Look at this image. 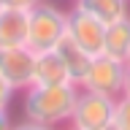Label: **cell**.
I'll list each match as a JSON object with an SVG mask.
<instances>
[{
    "label": "cell",
    "mask_w": 130,
    "mask_h": 130,
    "mask_svg": "<svg viewBox=\"0 0 130 130\" xmlns=\"http://www.w3.org/2000/svg\"><path fill=\"white\" fill-rule=\"evenodd\" d=\"M79 98V84L65 81V84H30L22 98V117L46 127L71 125V114Z\"/></svg>",
    "instance_id": "cell-1"
},
{
    "label": "cell",
    "mask_w": 130,
    "mask_h": 130,
    "mask_svg": "<svg viewBox=\"0 0 130 130\" xmlns=\"http://www.w3.org/2000/svg\"><path fill=\"white\" fill-rule=\"evenodd\" d=\"M65 30H68V14L62 8L41 0L27 11V46L32 52L54 49Z\"/></svg>",
    "instance_id": "cell-2"
},
{
    "label": "cell",
    "mask_w": 130,
    "mask_h": 130,
    "mask_svg": "<svg viewBox=\"0 0 130 130\" xmlns=\"http://www.w3.org/2000/svg\"><path fill=\"white\" fill-rule=\"evenodd\" d=\"M114 108H117V98L79 87V98H76V106H73V114H71V130L111 127Z\"/></svg>",
    "instance_id": "cell-3"
},
{
    "label": "cell",
    "mask_w": 130,
    "mask_h": 130,
    "mask_svg": "<svg viewBox=\"0 0 130 130\" xmlns=\"http://www.w3.org/2000/svg\"><path fill=\"white\" fill-rule=\"evenodd\" d=\"M125 68L127 62H119L108 54H98L92 57L87 76L81 79V89H92V92H103V95L119 98L122 95V81H125Z\"/></svg>",
    "instance_id": "cell-4"
},
{
    "label": "cell",
    "mask_w": 130,
    "mask_h": 130,
    "mask_svg": "<svg viewBox=\"0 0 130 130\" xmlns=\"http://www.w3.org/2000/svg\"><path fill=\"white\" fill-rule=\"evenodd\" d=\"M68 35L79 43L84 52H89L92 57L103 54V43H106V24L95 16H89L87 11L73 6L68 11Z\"/></svg>",
    "instance_id": "cell-5"
},
{
    "label": "cell",
    "mask_w": 130,
    "mask_h": 130,
    "mask_svg": "<svg viewBox=\"0 0 130 130\" xmlns=\"http://www.w3.org/2000/svg\"><path fill=\"white\" fill-rule=\"evenodd\" d=\"M35 52L30 46H8L0 49V73L14 87V92H24L32 84Z\"/></svg>",
    "instance_id": "cell-6"
},
{
    "label": "cell",
    "mask_w": 130,
    "mask_h": 130,
    "mask_svg": "<svg viewBox=\"0 0 130 130\" xmlns=\"http://www.w3.org/2000/svg\"><path fill=\"white\" fill-rule=\"evenodd\" d=\"M54 52L60 54V60H62L65 71H68V79H71L73 84H81V79L87 76L89 65H92V54H89V52H84V49H81L79 43L68 35V32L57 41Z\"/></svg>",
    "instance_id": "cell-7"
},
{
    "label": "cell",
    "mask_w": 130,
    "mask_h": 130,
    "mask_svg": "<svg viewBox=\"0 0 130 130\" xmlns=\"http://www.w3.org/2000/svg\"><path fill=\"white\" fill-rule=\"evenodd\" d=\"M8 46H27V11L6 6L0 11V49Z\"/></svg>",
    "instance_id": "cell-8"
},
{
    "label": "cell",
    "mask_w": 130,
    "mask_h": 130,
    "mask_svg": "<svg viewBox=\"0 0 130 130\" xmlns=\"http://www.w3.org/2000/svg\"><path fill=\"white\" fill-rule=\"evenodd\" d=\"M68 79V71H65L62 60L54 49H46V52H35V68H32V84H65Z\"/></svg>",
    "instance_id": "cell-9"
},
{
    "label": "cell",
    "mask_w": 130,
    "mask_h": 130,
    "mask_svg": "<svg viewBox=\"0 0 130 130\" xmlns=\"http://www.w3.org/2000/svg\"><path fill=\"white\" fill-rule=\"evenodd\" d=\"M73 6L87 11L95 19H100L106 27L130 16V0H73Z\"/></svg>",
    "instance_id": "cell-10"
},
{
    "label": "cell",
    "mask_w": 130,
    "mask_h": 130,
    "mask_svg": "<svg viewBox=\"0 0 130 130\" xmlns=\"http://www.w3.org/2000/svg\"><path fill=\"white\" fill-rule=\"evenodd\" d=\"M103 54L114 57L119 62H127V57H130V16H125V19L106 27Z\"/></svg>",
    "instance_id": "cell-11"
},
{
    "label": "cell",
    "mask_w": 130,
    "mask_h": 130,
    "mask_svg": "<svg viewBox=\"0 0 130 130\" xmlns=\"http://www.w3.org/2000/svg\"><path fill=\"white\" fill-rule=\"evenodd\" d=\"M111 130H130V98H125V95L117 98V108H114Z\"/></svg>",
    "instance_id": "cell-12"
},
{
    "label": "cell",
    "mask_w": 130,
    "mask_h": 130,
    "mask_svg": "<svg viewBox=\"0 0 130 130\" xmlns=\"http://www.w3.org/2000/svg\"><path fill=\"white\" fill-rule=\"evenodd\" d=\"M11 98H14V87L3 79V73H0V108H6L11 103Z\"/></svg>",
    "instance_id": "cell-13"
},
{
    "label": "cell",
    "mask_w": 130,
    "mask_h": 130,
    "mask_svg": "<svg viewBox=\"0 0 130 130\" xmlns=\"http://www.w3.org/2000/svg\"><path fill=\"white\" fill-rule=\"evenodd\" d=\"M11 130H54V127H46V125H38V122H30V119H22L11 125Z\"/></svg>",
    "instance_id": "cell-14"
},
{
    "label": "cell",
    "mask_w": 130,
    "mask_h": 130,
    "mask_svg": "<svg viewBox=\"0 0 130 130\" xmlns=\"http://www.w3.org/2000/svg\"><path fill=\"white\" fill-rule=\"evenodd\" d=\"M35 3H41V0H3V6H8V8H22V11H30Z\"/></svg>",
    "instance_id": "cell-15"
},
{
    "label": "cell",
    "mask_w": 130,
    "mask_h": 130,
    "mask_svg": "<svg viewBox=\"0 0 130 130\" xmlns=\"http://www.w3.org/2000/svg\"><path fill=\"white\" fill-rule=\"evenodd\" d=\"M0 130H11V117H8V108H0Z\"/></svg>",
    "instance_id": "cell-16"
},
{
    "label": "cell",
    "mask_w": 130,
    "mask_h": 130,
    "mask_svg": "<svg viewBox=\"0 0 130 130\" xmlns=\"http://www.w3.org/2000/svg\"><path fill=\"white\" fill-rule=\"evenodd\" d=\"M122 95L130 98V65L125 68V81H122Z\"/></svg>",
    "instance_id": "cell-17"
},
{
    "label": "cell",
    "mask_w": 130,
    "mask_h": 130,
    "mask_svg": "<svg viewBox=\"0 0 130 130\" xmlns=\"http://www.w3.org/2000/svg\"><path fill=\"white\" fill-rule=\"evenodd\" d=\"M3 8H6V6H3V0H0V11H3Z\"/></svg>",
    "instance_id": "cell-18"
},
{
    "label": "cell",
    "mask_w": 130,
    "mask_h": 130,
    "mask_svg": "<svg viewBox=\"0 0 130 130\" xmlns=\"http://www.w3.org/2000/svg\"><path fill=\"white\" fill-rule=\"evenodd\" d=\"M98 130H111V127H98Z\"/></svg>",
    "instance_id": "cell-19"
},
{
    "label": "cell",
    "mask_w": 130,
    "mask_h": 130,
    "mask_svg": "<svg viewBox=\"0 0 130 130\" xmlns=\"http://www.w3.org/2000/svg\"><path fill=\"white\" fill-rule=\"evenodd\" d=\"M127 65H130V57H127Z\"/></svg>",
    "instance_id": "cell-20"
},
{
    "label": "cell",
    "mask_w": 130,
    "mask_h": 130,
    "mask_svg": "<svg viewBox=\"0 0 130 130\" xmlns=\"http://www.w3.org/2000/svg\"><path fill=\"white\" fill-rule=\"evenodd\" d=\"M68 130H71V127H68Z\"/></svg>",
    "instance_id": "cell-21"
}]
</instances>
